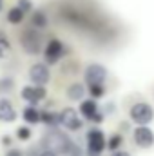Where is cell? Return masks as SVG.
Masks as SVG:
<instances>
[{"mask_svg": "<svg viewBox=\"0 0 154 156\" xmlns=\"http://www.w3.org/2000/svg\"><path fill=\"white\" fill-rule=\"evenodd\" d=\"M75 142H73V138L65 133V131H62V129H49L44 136H42V140H40V147L42 149H47V151H51V153H54V154H64L67 156L69 153V149H71V145H73Z\"/></svg>", "mask_w": 154, "mask_h": 156, "instance_id": "1", "label": "cell"}, {"mask_svg": "<svg viewBox=\"0 0 154 156\" xmlns=\"http://www.w3.org/2000/svg\"><path fill=\"white\" fill-rule=\"evenodd\" d=\"M85 156H102L105 151V144H107V136L102 129L98 127H91L85 133Z\"/></svg>", "mask_w": 154, "mask_h": 156, "instance_id": "2", "label": "cell"}, {"mask_svg": "<svg viewBox=\"0 0 154 156\" xmlns=\"http://www.w3.org/2000/svg\"><path fill=\"white\" fill-rule=\"evenodd\" d=\"M129 118L136 125H151L154 120V107L149 102H136L129 109Z\"/></svg>", "mask_w": 154, "mask_h": 156, "instance_id": "3", "label": "cell"}, {"mask_svg": "<svg viewBox=\"0 0 154 156\" xmlns=\"http://www.w3.org/2000/svg\"><path fill=\"white\" fill-rule=\"evenodd\" d=\"M78 115L82 116V120H87V122H91V123H102L103 120H105V115L102 113V109H100V105H98V102L96 100H93V98H89V100H82L80 102V107H78Z\"/></svg>", "mask_w": 154, "mask_h": 156, "instance_id": "4", "label": "cell"}, {"mask_svg": "<svg viewBox=\"0 0 154 156\" xmlns=\"http://www.w3.org/2000/svg\"><path fill=\"white\" fill-rule=\"evenodd\" d=\"M20 47H22L27 55H38L40 51L44 49L40 31L33 29V27L24 29L22 35H20Z\"/></svg>", "mask_w": 154, "mask_h": 156, "instance_id": "5", "label": "cell"}, {"mask_svg": "<svg viewBox=\"0 0 154 156\" xmlns=\"http://www.w3.org/2000/svg\"><path fill=\"white\" fill-rule=\"evenodd\" d=\"M42 51H44V64H47V66H54V64H58V62L65 56L67 47L64 45L62 40L51 38L47 44H45V47H44Z\"/></svg>", "mask_w": 154, "mask_h": 156, "instance_id": "6", "label": "cell"}, {"mask_svg": "<svg viewBox=\"0 0 154 156\" xmlns=\"http://www.w3.org/2000/svg\"><path fill=\"white\" fill-rule=\"evenodd\" d=\"M58 125L64 127L65 131H71V133H76L83 127V120L78 115L76 109L73 107H65L58 113Z\"/></svg>", "mask_w": 154, "mask_h": 156, "instance_id": "7", "label": "cell"}, {"mask_svg": "<svg viewBox=\"0 0 154 156\" xmlns=\"http://www.w3.org/2000/svg\"><path fill=\"white\" fill-rule=\"evenodd\" d=\"M107 76H109L107 67H105V66H102V64H96V62L89 64V66L85 67V71H83V82H85L87 85L105 83Z\"/></svg>", "mask_w": 154, "mask_h": 156, "instance_id": "8", "label": "cell"}, {"mask_svg": "<svg viewBox=\"0 0 154 156\" xmlns=\"http://www.w3.org/2000/svg\"><path fill=\"white\" fill-rule=\"evenodd\" d=\"M132 142L140 149L154 147V131L149 125H136L132 129Z\"/></svg>", "mask_w": 154, "mask_h": 156, "instance_id": "9", "label": "cell"}, {"mask_svg": "<svg viewBox=\"0 0 154 156\" xmlns=\"http://www.w3.org/2000/svg\"><path fill=\"white\" fill-rule=\"evenodd\" d=\"M27 76L31 80V85H42L45 87L51 80V71H49V66L44 64V62H37L29 67V73Z\"/></svg>", "mask_w": 154, "mask_h": 156, "instance_id": "10", "label": "cell"}, {"mask_svg": "<svg viewBox=\"0 0 154 156\" xmlns=\"http://www.w3.org/2000/svg\"><path fill=\"white\" fill-rule=\"evenodd\" d=\"M20 96L24 102H27V105H38L40 102L47 98V89L42 85H26L22 87Z\"/></svg>", "mask_w": 154, "mask_h": 156, "instance_id": "11", "label": "cell"}, {"mask_svg": "<svg viewBox=\"0 0 154 156\" xmlns=\"http://www.w3.org/2000/svg\"><path fill=\"white\" fill-rule=\"evenodd\" d=\"M18 118V113L13 105V102L5 96H0V122L4 123H13Z\"/></svg>", "mask_w": 154, "mask_h": 156, "instance_id": "12", "label": "cell"}, {"mask_svg": "<svg viewBox=\"0 0 154 156\" xmlns=\"http://www.w3.org/2000/svg\"><path fill=\"white\" fill-rule=\"evenodd\" d=\"M47 26H49V18H47L45 11H42V9L31 11V27H33V29L44 31Z\"/></svg>", "mask_w": 154, "mask_h": 156, "instance_id": "13", "label": "cell"}, {"mask_svg": "<svg viewBox=\"0 0 154 156\" xmlns=\"http://www.w3.org/2000/svg\"><path fill=\"white\" fill-rule=\"evenodd\" d=\"M85 85L83 83H80V82H75V83H71L69 87H67V91H65V94H67V98L71 100V102H82L83 98H85Z\"/></svg>", "mask_w": 154, "mask_h": 156, "instance_id": "14", "label": "cell"}, {"mask_svg": "<svg viewBox=\"0 0 154 156\" xmlns=\"http://www.w3.org/2000/svg\"><path fill=\"white\" fill-rule=\"evenodd\" d=\"M22 118L27 125H37L40 123V109L37 105H26L22 109Z\"/></svg>", "mask_w": 154, "mask_h": 156, "instance_id": "15", "label": "cell"}, {"mask_svg": "<svg viewBox=\"0 0 154 156\" xmlns=\"http://www.w3.org/2000/svg\"><path fill=\"white\" fill-rule=\"evenodd\" d=\"M40 123H44V125L49 127V129H56V127H60V125H58V113L49 111V109L40 111Z\"/></svg>", "mask_w": 154, "mask_h": 156, "instance_id": "16", "label": "cell"}, {"mask_svg": "<svg viewBox=\"0 0 154 156\" xmlns=\"http://www.w3.org/2000/svg\"><path fill=\"white\" fill-rule=\"evenodd\" d=\"M121 145H123V134H121V133H114V134H111V136L107 138L105 149L111 151V153H114V151H120V149H121Z\"/></svg>", "mask_w": 154, "mask_h": 156, "instance_id": "17", "label": "cell"}, {"mask_svg": "<svg viewBox=\"0 0 154 156\" xmlns=\"http://www.w3.org/2000/svg\"><path fill=\"white\" fill-rule=\"evenodd\" d=\"M24 18H26V15L15 5V7H11L9 11H7V22L9 24H13V26H18V24H22L24 22Z\"/></svg>", "mask_w": 154, "mask_h": 156, "instance_id": "18", "label": "cell"}, {"mask_svg": "<svg viewBox=\"0 0 154 156\" xmlns=\"http://www.w3.org/2000/svg\"><path fill=\"white\" fill-rule=\"evenodd\" d=\"M11 51V40L9 37L0 29V58H5Z\"/></svg>", "mask_w": 154, "mask_h": 156, "instance_id": "19", "label": "cell"}, {"mask_svg": "<svg viewBox=\"0 0 154 156\" xmlns=\"http://www.w3.org/2000/svg\"><path fill=\"white\" fill-rule=\"evenodd\" d=\"M13 89H15V80H13V78L11 76H2L0 78V96L9 94Z\"/></svg>", "mask_w": 154, "mask_h": 156, "instance_id": "20", "label": "cell"}, {"mask_svg": "<svg viewBox=\"0 0 154 156\" xmlns=\"http://www.w3.org/2000/svg\"><path fill=\"white\" fill-rule=\"evenodd\" d=\"M87 91H89V94H91L93 100H98V98H103V96H105V85H103V83L87 85Z\"/></svg>", "mask_w": 154, "mask_h": 156, "instance_id": "21", "label": "cell"}, {"mask_svg": "<svg viewBox=\"0 0 154 156\" xmlns=\"http://www.w3.org/2000/svg\"><path fill=\"white\" fill-rule=\"evenodd\" d=\"M31 136H33V131L29 129V125H20L16 129V138L20 142H27V140H31Z\"/></svg>", "mask_w": 154, "mask_h": 156, "instance_id": "22", "label": "cell"}, {"mask_svg": "<svg viewBox=\"0 0 154 156\" xmlns=\"http://www.w3.org/2000/svg\"><path fill=\"white\" fill-rule=\"evenodd\" d=\"M16 7H18L24 15H27V13L33 11V2H31V0H16Z\"/></svg>", "mask_w": 154, "mask_h": 156, "instance_id": "23", "label": "cell"}, {"mask_svg": "<svg viewBox=\"0 0 154 156\" xmlns=\"http://www.w3.org/2000/svg\"><path fill=\"white\" fill-rule=\"evenodd\" d=\"M5 156H24V153L20 149H16V147H9L5 151Z\"/></svg>", "mask_w": 154, "mask_h": 156, "instance_id": "24", "label": "cell"}, {"mask_svg": "<svg viewBox=\"0 0 154 156\" xmlns=\"http://www.w3.org/2000/svg\"><path fill=\"white\" fill-rule=\"evenodd\" d=\"M0 144H2L4 147H11V145H13V138H11L9 134H4L2 140H0Z\"/></svg>", "mask_w": 154, "mask_h": 156, "instance_id": "25", "label": "cell"}, {"mask_svg": "<svg viewBox=\"0 0 154 156\" xmlns=\"http://www.w3.org/2000/svg\"><path fill=\"white\" fill-rule=\"evenodd\" d=\"M40 154V145L37 147V145H33L31 149H27L26 153H24V156H38Z\"/></svg>", "mask_w": 154, "mask_h": 156, "instance_id": "26", "label": "cell"}, {"mask_svg": "<svg viewBox=\"0 0 154 156\" xmlns=\"http://www.w3.org/2000/svg\"><path fill=\"white\" fill-rule=\"evenodd\" d=\"M109 156H131V153H129V151H121V149H120V151H114V153H111Z\"/></svg>", "mask_w": 154, "mask_h": 156, "instance_id": "27", "label": "cell"}, {"mask_svg": "<svg viewBox=\"0 0 154 156\" xmlns=\"http://www.w3.org/2000/svg\"><path fill=\"white\" fill-rule=\"evenodd\" d=\"M38 156H58V154H54V153H51V151H47V149H42V147H40V154Z\"/></svg>", "mask_w": 154, "mask_h": 156, "instance_id": "28", "label": "cell"}, {"mask_svg": "<svg viewBox=\"0 0 154 156\" xmlns=\"http://www.w3.org/2000/svg\"><path fill=\"white\" fill-rule=\"evenodd\" d=\"M2 9H4V0H0V13H2Z\"/></svg>", "mask_w": 154, "mask_h": 156, "instance_id": "29", "label": "cell"}]
</instances>
